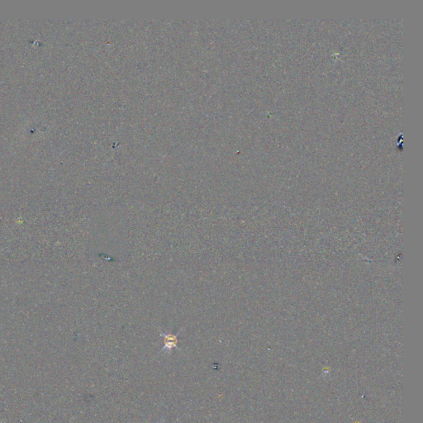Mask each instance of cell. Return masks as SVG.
<instances>
[{"label": "cell", "mask_w": 423, "mask_h": 423, "mask_svg": "<svg viewBox=\"0 0 423 423\" xmlns=\"http://www.w3.org/2000/svg\"><path fill=\"white\" fill-rule=\"evenodd\" d=\"M159 330V333H160V337H163L164 338V347L162 348L161 350H159V354H161V353H167V354H171L172 353V350L174 348L175 349H177L178 350H180V348L178 347V343H179V340H178V337H179V335L181 334V332H182V329L180 330L178 333L176 334H173L172 332H168V333H165L164 332H162L161 330Z\"/></svg>", "instance_id": "6da1fadb"}]
</instances>
